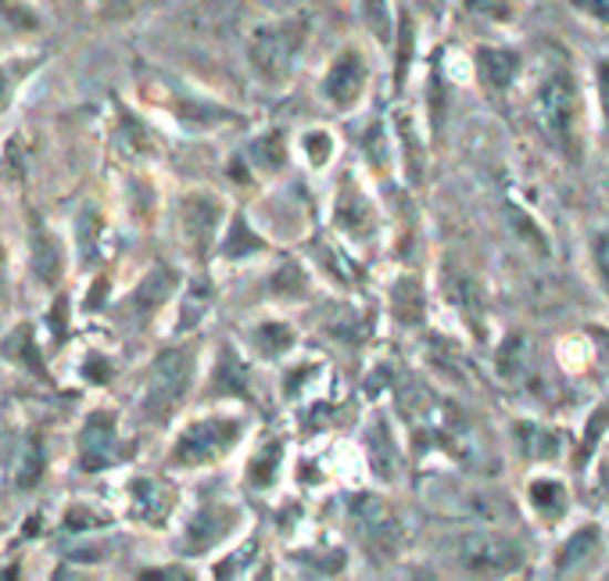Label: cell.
Masks as SVG:
<instances>
[{
  "label": "cell",
  "instance_id": "6da1fadb",
  "mask_svg": "<svg viewBox=\"0 0 609 581\" xmlns=\"http://www.w3.org/2000/svg\"><path fill=\"white\" fill-rule=\"evenodd\" d=\"M562 54L567 51H553L548 65L541 69L535 98H530V115H535V126L548 147L559 151L562 159L581 162V86H577V75Z\"/></svg>",
  "mask_w": 609,
  "mask_h": 581
},
{
  "label": "cell",
  "instance_id": "7a4b0ae2",
  "mask_svg": "<svg viewBox=\"0 0 609 581\" xmlns=\"http://www.w3.org/2000/svg\"><path fill=\"white\" fill-rule=\"evenodd\" d=\"M309 37H312V19L304 11L258 22L248 33V43H244V58H248L251 75L262 80L266 86H287L304 54Z\"/></svg>",
  "mask_w": 609,
  "mask_h": 581
},
{
  "label": "cell",
  "instance_id": "3957f363",
  "mask_svg": "<svg viewBox=\"0 0 609 581\" xmlns=\"http://www.w3.org/2000/svg\"><path fill=\"white\" fill-rule=\"evenodd\" d=\"M244 435V420L230 417V412H211V417H202L187 424L179 431V438L173 441V467L179 470H194L205 463H219L226 452H230Z\"/></svg>",
  "mask_w": 609,
  "mask_h": 581
},
{
  "label": "cell",
  "instance_id": "277c9868",
  "mask_svg": "<svg viewBox=\"0 0 609 581\" xmlns=\"http://www.w3.org/2000/svg\"><path fill=\"white\" fill-rule=\"evenodd\" d=\"M365 90H370V58H365L355 43H344V48L327 61L323 75H319V98H323L330 109L352 112L365 98Z\"/></svg>",
  "mask_w": 609,
  "mask_h": 581
},
{
  "label": "cell",
  "instance_id": "5b68a950",
  "mask_svg": "<svg viewBox=\"0 0 609 581\" xmlns=\"http://www.w3.org/2000/svg\"><path fill=\"white\" fill-rule=\"evenodd\" d=\"M520 546L502 534H469L460 546V563L469 574H506L520 568Z\"/></svg>",
  "mask_w": 609,
  "mask_h": 581
},
{
  "label": "cell",
  "instance_id": "8992f818",
  "mask_svg": "<svg viewBox=\"0 0 609 581\" xmlns=\"http://www.w3.org/2000/svg\"><path fill=\"white\" fill-rule=\"evenodd\" d=\"M190 351H165L158 363L151 366V391H147V406L155 409V417H165L169 406L179 399L190 385Z\"/></svg>",
  "mask_w": 609,
  "mask_h": 581
},
{
  "label": "cell",
  "instance_id": "52a82bcc",
  "mask_svg": "<svg viewBox=\"0 0 609 581\" xmlns=\"http://www.w3.org/2000/svg\"><path fill=\"white\" fill-rule=\"evenodd\" d=\"M352 517H355V524H359V531H362L365 546L380 549V553H391V549L399 546V539H402V524H399V517H394V510L388 507L384 499H376V496H359V499L352 502Z\"/></svg>",
  "mask_w": 609,
  "mask_h": 581
},
{
  "label": "cell",
  "instance_id": "ba28073f",
  "mask_svg": "<svg viewBox=\"0 0 609 581\" xmlns=\"http://www.w3.org/2000/svg\"><path fill=\"white\" fill-rule=\"evenodd\" d=\"M474 69L487 94H506L520 80L524 54L516 48H502V43H481V48H474Z\"/></svg>",
  "mask_w": 609,
  "mask_h": 581
},
{
  "label": "cell",
  "instance_id": "9c48e42d",
  "mask_svg": "<svg viewBox=\"0 0 609 581\" xmlns=\"http://www.w3.org/2000/svg\"><path fill=\"white\" fill-rule=\"evenodd\" d=\"M151 86L162 90V101L169 104L173 115L183 122H194V126H223V122H234L237 115L223 104H211L205 98H194L179 86V80H151Z\"/></svg>",
  "mask_w": 609,
  "mask_h": 581
},
{
  "label": "cell",
  "instance_id": "30bf717a",
  "mask_svg": "<svg viewBox=\"0 0 609 581\" xmlns=\"http://www.w3.org/2000/svg\"><path fill=\"white\" fill-rule=\"evenodd\" d=\"M223 208L216 202V194H187L179 205V220H183V234H187L194 252H205L211 234H216Z\"/></svg>",
  "mask_w": 609,
  "mask_h": 581
},
{
  "label": "cell",
  "instance_id": "8fae6325",
  "mask_svg": "<svg viewBox=\"0 0 609 581\" xmlns=\"http://www.w3.org/2000/svg\"><path fill=\"white\" fill-rule=\"evenodd\" d=\"M602 553V528L599 524H585L577 528L567 542H562L559 557H556V571L559 574H588L596 568V560Z\"/></svg>",
  "mask_w": 609,
  "mask_h": 581
},
{
  "label": "cell",
  "instance_id": "7c38bea8",
  "mask_svg": "<svg viewBox=\"0 0 609 581\" xmlns=\"http://www.w3.org/2000/svg\"><path fill=\"white\" fill-rule=\"evenodd\" d=\"M115 417L112 412H94L86 420L83 435H80V463L83 470H101L104 463H112L115 456Z\"/></svg>",
  "mask_w": 609,
  "mask_h": 581
},
{
  "label": "cell",
  "instance_id": "4fadbf2b",
  "mask_svg": "<svg viewBox=\"0 0 609 581\" xmlns=\"http://www.w3.org/2000/svg\"><path fill=\"white\" fill-rule=\"evenodd\" d=\"M373 205L370 197L362 194L355 180H344L338 191V226L355 241H370L373 237Z\"/></svg>",
  "mask_w": 609,
  "mask_h": 581
},
{
  "label": "cell",
  "instance_id": "5bb4252c",
  "mask_svg": "<svg viewBox=\"0 0 609 581\" xmlns=\"http://www.w3.org/2000/svg\"><path fill=\"white\" fill-rule=\"evenodd\" d=\"M29 266H33L37 281L54 287L61 281V273H65V252H61V241L43 231V226H37L33 237H29Z\"/></svg>",
  "mask_w": 609,
  "mask_h": 581
},
{
  "label": "cell",
  "instance_id": "9a60e30c",
  "mask_svg": "<svg viewBox=\"0 0 609 581\" xmlns=\"http://www.w3.org/2000/svg\"><path fill=\"white\" fill-rule=\"evenodd\" d=\"M237 524V510L234 507H219V510H202L187 528V553H205L211 549L226 531Z\"/></svg>",
  "mask_w": 609,
  "mask_h": 581
},
{
  "label": "cell",
  "instance_id": "2e32d148",
  "mask_svg": "<svg viewBox=\"0 0 609 581\" xmlns=\"http://www.w3.org/2000/svg\"><path fill=\"white\" fill-rule=\"evenodd\" d=\"M133 513L136 517H151V521H162L165 510H169V492L158 481H133Z\"/></svg>",
  "mask_w": 609,
  "mask_h": 581
},
{
  "label": "cell",
  "instance_id": "e0dca14e",
  "mask_svg": "<svg viewBox=\"0 0 609 581\" xmlns=\"http://www.w3.org/2000/svg\"><path fill=\"white\" fill-rule=\"evenodd\" d=\"M283 463V446L280 441H269V446H262L248 463V481L255 488H269L272 481H277V470Z\"/></svg>",
  "mask_w": 609,
  "mask_h": 581
},
{
  "label": "cell",
  "instance_id": "ac0fdd59",
  "mask_svg": "<svg viewBox=\"0 0 609 581\" xmlns=\"http://www.w3.org/2000/svg\"><path fill=\"white\" fill-rule=\"evenodd\" d=\"M0 26L14 29V33H37L40 11L29 0H0Z\"/></svg>",
  "mask_w": 609,
  "mask_h": 581
},
{
  "label": "cell",
  "instance_id": "d6986e66",
  "mask_svg": "<svg viewBox=\"0 0 609 581\" xmlns=\"http://www.w3.org/2000/svg\"><path fill=\"white\" fill-rule=\"evenodd\" d=\"M520 449L527 460H553L559 449V438L538 424H520Z\"/></svg>",
  "mask_w": 609,
  "mask_h": 581
},
{
  "label": "cell",
  "instance_id": "ffe728a7",
  "mask_svg": "<svg viewBox=\"0 0 609 581\" xmlns=\"http://www.w3.org/2000/svg\"><path fill=\"white\" fill-rule=\"evenodd\" d=\"M530 502H535V510H541L545 517H559L567 510V488L559 481H548V478H538L530 481Z\"/></svg>",
  "mask_w": 609,
  "mask_h": 581
},
{
  "label": "cell",
  "instance_id": "44dd1931",
  "mask_svg": "<svg viewBox=\"0 0 609 581\" xmlns=\"http://www.w3.org/2000/svg\"><path fill=\"white\" fill-rule=\"evenodd\" d=\"M283 159H287V144H283L280 133H266L251 144V162L258 165V170L277 173V170H283Z\"/></svg>",
  "mask_w": 609,
  "mask_h": 581
},
{
  "label": "cell",
  "instance_id": "7402d4cb",
  "mask_svg": "<svg viewBox=\"0 0 609 581\" xmlns=\"http://www.w3.org/2000/svg\"><path fill=\"white\" fill-rule=\"evenodd\" d=\"M255 345H258V351L262 356H280V351H287L295 345V330L291 327H283V324H262V327H255Z\"/></svg>",
  "mask_w": 609,
  "mask_h": 581
},
{
  "label": "cell",
  "instance_id": "603a6c76",
  "mask_svg": "<svg viewBox=\"0 0 609 581\" xmlns=\"http://www.w3.org/2000/svg\"><path fill=\"white\" fill-rule=\"evenodd\" d=\"M394 313H399V319H405V324H416L423 316V295L416 281H399V287H394Z\"/></svg>",
  "mask_w": 609,
  "mask_h": 581
},
{
  "label": "cell",
  "instance_id": "cb8c5ba5",
  "mask_svg": "<svg viewBox=\"0 0 609 581\" xmlns=\"http://www.w3.org/2000/svg\"><path fill=\"white\" fill-rule=\"evenodd\" d=\"M301 147H304V155H309L312 165H327L333 159V136L327 130H304Z\"/></svg>",
  "mask_w": 609,
  "mask_h": 581
},
{
  "label": "cell",
  "instance_id": "d4e9b609",
  "mask_svg": "<svg viewBox=\"0 0 609 581\" xmlns=\"http://www.w3.org/2000/svg\"><path fill=\"white\" fill-rule=\"evenodd\" d=\"M173 281H176L173 273L165 269V266H158V269L144 281V287H141V302H147V305H162L165 298L173 295Z\"/></svg>",
  "mask_w": 609,
  "mask_h": 581
},
{
  "label": "cell",
  "instance_id": "484cf974",
  "mask_svg": "<svg viewBox=\"0 0 609 581\" xmlns=\"http://www.w3.org/2000/svg\"><path fill=\"white\" fill-rule=\"evenodd\" d=\"M463 8L469 14L487 22H509L513 19V0H463Z\"/></svg>",
  "mask_w": 609,
  "mask_h": 581
},
{
  "label": "cell",
  "instance_id": "4316f807",
  "mask_svg": "<svg viewBox=\"0 0 609 581\" xmlns=\"http://www.w3.org/2000/svg\"><path fill=\"white\" fill-rule=\"evenodd\" d=\"M258 248H262V241L251 237L248 234V223L237 216L234 220V231H230V241H226V255H230V258H244V255H251Z\"/></svg>",
  "mask_w": 609,
  "mask_h": 581
},
{
  "label": "cell",
  "instance_id": "83f0119b",
  "mask_svg": "<svg viewBox=\"0 0 609 581\" xmlns=\"http://www.w3.org/2000/svg\"><path fill=\"white\" fill-rule=\"evenodd\" d=\"M591 263H596L599 284L609 295V231H599L596 237H591Z\"/></svg>",
  "mask_w": 609,
  "mask_h": 581
},
{
  "label": "cell",
  "instance_id": "f1b7e54d",
  "mask_svg": "<svg viewBox=\"0 0 609 581\" xmlns=\"http://www.w3.org/2000/svg\"><path fill=\"white\" fill-rule=\"evenodd\" d=\"M216 385H219V391H226V395H234V388L240 391L244 388V370L237 363H230V356H223L219 363H216Z\"/></svg>",
  "mask_w": 609,
  "mask_h": 581
},
{
  "label": "cell",
  "instance_id": "f546056e",
  "mask_svg": "<svg viewBox=\"0 0 609 581\" xmlns=\"http://www.w3.org/2000/svg\"><path fill=\"white\" fill-rule=\"evenodd\" d=\"M570 8L581 11L585 19H591V22H599V26L609 29V0H570Z\"/></svg>",
  "mask_w": 609,
  "mask_h": 581
},
{
  "label": "cell",
  "instance_id": "4dcf8cb0",
  "mask_svg": "<svg viewBox=\"0 0 609 581\" xmlns=\"http://www.w3.org/2000/svg\"><path fill=\"white\" fill-rule=\"evenodd\" d=\"M606 424H609V402L596 409V417L588 420V431H585V446H581V456H588V449H596V441L602 438L606 431Z\"/></svg>",
  "mask_w": 609,
  "mask_h": 581
},
{
  "label": "cell",
  "instance_id": "1f68e13d",
  "mask_svg": "<svg viewBox=\"0 0 609 581\" xmlns=\"http://www.w3.org/2000/svg\"><path fill=\"white\" fill-rule=\"evenodd\" d=\"M596 94H599V109H602V122L609 130V58H602L596 65Z\"/></svg>",
  "mask_w": 609,
  "mask_h": 581
},
{
  "label": "cell",
  "instance_id": "d6a6232c",
  "mask_svg": "<svg viewBox=\"0 0 609 581\" xmlns=\"http://www.w3.org/2000/svg\"><path fill=\"white\" fill-rule=\"evenodd\" d=\"M370 4V22L380 33V40H391V14H388V4L384 0H365Z\"/></svg>",
  "mask_w": 609,
  "mask_h": 581
},
{
  "label": "cell",
  "instance_id": "836d02e7",
  "mask_svg": "<svg viewBox=\"0 0 609 581\" xmlns=\"http://www.w3.org/2000/svg\"><path fill=\"white\" fill-rule=\"evenodd\" d=\"M524 351V342L520 338H509V345L502 348V356H498V370L502 377H513L516 370H520V363H516V356Z\"/></svg>",
  "mask_w": 609,
  "mask_h": 581
},
{
  "label": "cell",
  "instance_id": "e575fe53",
  "mask_svg": "<svg viewBox=\"0 0 609 581\" xmlns=\"http://www.w3.org/2000/svg\"><path fill=\"white\" fill-rule=\"evenodd\" d=\"M97 4H101L104 14H126V11H133V8H141L144 0H97Z\"/></svg>",
  "mask_w": 609,
  "mask_h": 581
},
{
  "label": "cell",
  "instance_id": "d590c367",
  "mask_svg": "<svg viewBox=\"0 0 609 581\" xmlns=\"http://www.w3.org/2000/svg\"><path fill=\"white\" fill-rule=\"evenodd\" d=\"M4 281H8V252L4 244H0V290H4Z\"/></svg>",
  "mask_w": 609,
  "mask_h": 581
}]
</instances>
